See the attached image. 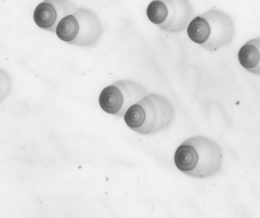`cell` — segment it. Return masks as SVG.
Segmentation results:
<instances>
[{
  "mask_svg": "<svg viewBox=\"0 0 260 218\" xmlns=\"http://www.w3.org/2000/svg\"><path fill=\"white\" fill-rule=\"evenodd\" d=\"M13 91V79L4 68H0V103H4Z\"/></svg>",
  "mask_w": 260,
  "mask_h": 218,
  "instance_id": "obj_9",
  "label": "cell"
},
{
  "mask_svg": "<svg viewBox=\"0 0 260 218\" xmlns=\"http://www.w3.org/2000/svg\"><path fill=\"white\" fill-rule=\"evenodd\" d=\"M174 162L185 175L204 179L220 172L223 165V152L214 140L203 135H196L177 148Z\"/></svg>",
  "mask_w": 260,
  "mask_h": 218,
  "instance_id": "obj_1",
  "label": "cell"
},
{
  "mask_svg": "<svg viewBox=\"0 0 260 218\" xmlns=\"http://www.w3.org/2000/svg\"><path fill=\"white\" fill-rule=\"evenodd\" d=\"M147 94V90L141 84L125 79L105 88L100 94L99 103L107 114L124 117L128 108Z\"/></svg>",
  "mask_w": 260,
  "mask_h": 218,
  "instance_id": "obj_6",
  "label": "cell"
},
{
  "mask_svg": "<svg viewBox=\"0 0 260 218\" xmlns=\"http://www.w3.org/2000/svg\"><path fill=\"white\" fill-rule=\"evenodd\" d=\"M104 28L96 13L80 7L63 18L56 29L57 37L74 46L90 48L98 43Z\"/></svg>",
  "mask_w": 260,
  "mask_h": 218,
  "instance_id": "obj_4",
  "label": "cell"
},
{
  "mask_svg": "<svg viewBox=\"0 0 260 218\" xmlns=\"http://www.w3.org/2000/svg\"><path fill=\"white\" fill-rule=\"evenodd\" d=\"M186 29L189 39L209 51H216L230 45L235 36V25L231 16L216 9L193 18Z\"/></svg>",
  "mask_w": 260,
  "mask_h": 218,
  "instance_id": "obj_3",
  "label": "cell"
},
{
  "mask_svg": "<svg viewBox=\"0 0 260 218\" xmlns=\"http://www.w3.org/2000/svg\"><path fill=\"white\" fill-rule=\"evenodd\" d=\"M238 60L241 66L248 72L260 74V39H251L240 48Z\"/></svg>",
  "mask_w": 260,
  "mask_h": 218,
  "instance_id": "obj_8",
  "label": "cell"
},
{
  "mask_svg": "<svg viewBox=\"0 0 260 218\" xmlns=\"http://www.w3.org/2000/svg\"><path fill=\"white\" fill-rule=\"evenodd\" d=\"M147 16L162 31L177 34L186 30L194 11L189 0H153L147 7Z\"/></svg>",
  "mask_w": 260,
  "mask_h": 218,
  "instance_id": "obj_5",
  "label": "cell"
},
{
  "mask_svg": "<svg viewBox=\"0 0 260 218\" xmlns=\"http://www.w3.org/2000/svg\"><path fill=\"white\" fill-rule=\"evenodd\" d=\"M77 9L71 0H44L36 7L33 18L39 28L55 33L59 22Z\"/></svg>",
  "mask_w": 260,
  "mask_h": 218,
  "instance_id": "obj_7",
  "label": "cell"
},
{
  "mask_svg": "<svg viewBox=\"0 0 260 218\" xmlns=\"http://www.w3.org/2000/svg\"><path fill=\"white\" fill-rule=\"evenodd\" d=\"M124 119L126 125L134 132L153 135L172 126L175 110L167 97L151 93L131 106Z\"/></svg>",
  "mask_w": 260,
  "mask_h": 218,
  "instance_id": "obj_2",
  "label": "cell"
}]
</instances>
